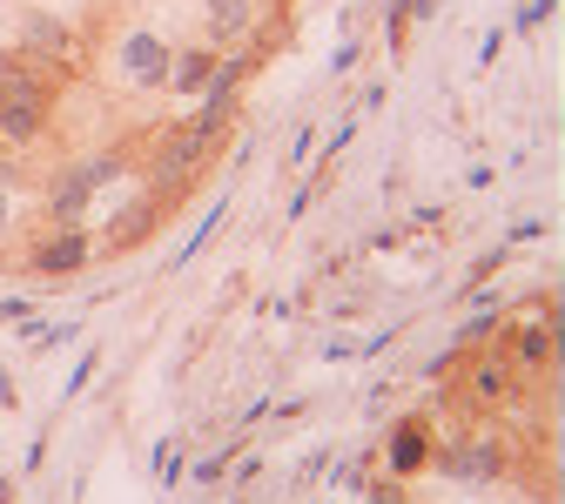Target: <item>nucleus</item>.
I'll use <instances>...</instances> for the list:
<instances>
[{
  "instance_id": "1",
  "label": "nucleus",
  "mask_w": 565,
  "mask_h": 504,
  "mask_svg": "<svg viewBox=\"0 0 565 504\" xmlns=\"http://www.w3.org/2000/svg\"><path fill=\"white\" fill-rule=\"evenodd\" d=\"M54 88H61V75L41 67L34 54H21V47L0 54V149H34L54 128Z\"/></svg>"
},
{
  "instance_id": "2",
  "label": "nucleus",
  "mask_w": 565,
  "mask_h": 504,
  "mask_svg": "<svg viewBox=\"0 0 565 504\" xmlns=\"http://www.w3.org/2000/svg\"><path fill=\"white\" fill-rule=\"evenodd\" d=\"M209 156H216V149H209L189 121H162L156 141H149V156H141V189H156V195L175 202V189H189V175H202Z\"/></svg>"
},
{
  "instance_id": "3",
  "label": "nucleus",
  "mask_w": 565,
  "mask_h": 504,
  "mask_svg": "<svg viewBox=\"0 0 565 504\" xmlns=\"http://www.w3.org/2000/svg\"><path fill=\"white\" fill-rule=\"evenodd\" d=\"M121 175H128V156L121 149H102V156H82V162L54 169V182H47V223H82L88 202L108 182H121Z\"/></svg>"
},
{
  "instance_id": "4",
  "label": "nucleus",
  "mask_w": 565,
  "mask_h": 504,
  "mask_svg": "<svg viewBox=\"0 0 565 504\" xmlns=\"http://www.w3.org/2000/svg\"><path fill=\"white\" fill-rule=\"evenodd\" d=\"M431 471H438L445 484H471V491H484V484H499V478L512 471V444L499 438V430H471V438L431 451Z\"/></svg>"
},
{
  "instance_id": "5",
  "label": "nucleus",
  "mask_w": 565,
  "mask_h": 504,
  "mask_svg": "<svg viewBox=\"0 0 565 504\" xmlns=\"http://www.w3.org/2000/svg\"><path fill=\"white\" fill-rule=\"evenodd\" d=\"M451 377H458V397H465L471 417H491V410H505V404L519 397L512 364H505V356H491V350H458Z\"/></svg>"
},
{
  "instance_id": "6",
  "label": "nucleus",
  "mask_w": 565,
  "mask_h": 504,
  "mask_svg": "<svg viewBox=\"0 0 565 504\" xmlns=\"http://www.w3.org/2000/svg\"><path fill=\"white\" fill-rule=\"evenodd\" d=\"M499 343H512V364H519V377H539V371H552V356H558V303H552V297H545V303H532V317L505 323V330H499Z\"/></svg>"
},
{
  "instance_id": "7",
  "label": "nucleus",
  "mask_w": 565,
  "mask_h": 504,
  "mask_svg": "<svg viewBox=\"0 0 565 504\" xmlns=\"http://www.w3.org/2000/svg\"><path fill=\"white\" fill-rule=\"evenodd\" d=\"M95 262V236L82 229V223H54L34 249H28V276H41V282H61V276H82Z\"/></svg>"
},
{
  "instance_id": "8",
  "label": "nucleus",
  "mask_w": 565,
  "mask_h": 504,
  "mask_svg": "<svg viewBox=\"0 0 565 504\" xmlns=\"http://www.w3.org/2000/svg\"><path fill=\"white\" fill-rule=\"evenodd\" d=\"M431 451H438V417L431 410H404L391 423V438H384V471L417 478V471H431Z\"/></svg>"
},
{
  "instance_id": "9",
  "label": "nucleus",
  "mask_w": 565,
  "mask_h": 504,
  "mask_svg": "<svg viewBox=\"0 0 565 504\" xmlns=\"http://www.w3.org/2000/svg\"><path fill=\"white\" fill-rule=\"evenodd\" d=\"M14 47L21 54H34L41 67H54V75H67V67L82 61V41H75V28H67L61 14H21V34H14Z\"/></svg>"
},
{
  "instance_id": "10",
  "label": "nucleus",
  "mask_w": 565,
  "mask_h": 504,
  "mask_svg": "<svg viewBox=\"0 0 565 504\" xmlns=\"http://www.w3.org/2000/svg\"><path fill=\"white\" fill-rule=\"evenodd\" d=\"M162 215H169V195H156V189H141L135 202H121L115 208V223H108V236L95 243V256L108 249V256H128V249H141L156 229H162Z\"/></svg>"
},
{
  "instance_id": "11",
  "label": "nucleus",
  "mask_w": 565,
  "mask_h": 504,
  "mask_svg": "<svg viewBox=\"0 0 565 504\" xmlns=\"http://www.w3.org/2000/svg\"><path fill=\"white\" fill-rule=\"evenodd\" d=\"M169 61H175V47L162 34H149V28L121 34V47H115V67H121L128 88H169Z\"/></svg>"
},
{
  "instance_id": "12",
  "label": "nucleus",
  "mask_w": 565,
  "mask_h": 504,
  "mask_svg": "<svg viewBox=\"0 0 565 504\" xmlns=\"http://www.w3.org/2000/svg\"><path fill=\"white\" fill-rule=\"evenodd\" d=\"M256 34V8L249 0H202V41L216 54H236Z\"/></svg>"
},
{
  "instance_id": "13",
  "label": "nucleus",
  "mask_w": 565,
  "mask_h": 504,
  "mask_svg": "<svg viewBox=\"0 0 565 504\" xmlns=\"http://www.w3.org/2000/svg\"><path fill=\"white\" fill-rule=\"evenodd\" d=\"M216 67H223V54L216 47H175V61H169V95H182V101H195L209 82H216Z\"/></svg>"
},
{
  "instance_id": "14",
  "label": "nucleus",
  "mask_w": 565,
  "mask_h": 504,
  "mask_svg": "<svg viewBox=\"0 0 565 504\" xmlns=\"http://www.w3.org/2000/svg\"><path fill=\"white\" fill-rule=\"evenodd\" d=\"M499 330H505V310L491 303V297H478V310L458 323V336H451V350H499Z\"/></svg>"
},
{
  "instance_id": "15",
  "label": "nucleus",
  "mask_w": 565,
  "mask_h": 504,
  "mask_svg": "<svg viewBox=\"0 0 565 504\" xmlns=\"http://www.w3.org/2000/svg\"><path fill=\"white\" fill-rule=\"evenodd\" d=\"M223 215H230V202H216V208H209V215H202V223H195V229L182 236V249H175L169 262H175V269H189V262H195V249H202L209 236H216V229H223Z\"/></svg>"
},
{
  "instance_id": "16",
  "label": "nucleus",
  "mask_w": 565,
  "mask_h": 504,
  "mask_svg": "<svg viewBox=\"0 0 565 504\" xmlns=\"http://www.w3.org/2000/svg\"><path fill=\"white\" fill-rule=\"evenodd\" d=\"M182 464H189V444L169 438V444L156 451V478H162V484H182Z\"/></svg>"
},
{
  "instance_id": "17",
  "label": "nucleus",
  "mask_w": 565,
  "mask_h": 504,
  "mask_svg": "<svg viewBox=\"0 0 565 504\" xmlns=\"http://www.w3.org/2000/svg\"><path fill=\"white\" fill-rule=\"evenodd\" d=\"M95 371H102V350H88V356H82V364H75V371H67V384H61V397H82V390L95 384Z\"/></svg>"
},
{
  "instance_id": "18",
  "label": "nucleus",
  "mask_w": 565,
  "mask_h": 504,
  "mask_svg": "<svg viewBox=\"0 0 565 504\" xmlns=\"http://www.w3.org/2000/svg\"><path fill=\"white\" fill-rule=\"evenodd\" d=\"M310 149H317V121H297V135H290V162H310Z\"/></svg>"
},
{
  "instance_id": "19",
  "label": "nucleus",
  "mask_w": 565,
  "mask_h": 504,
  "mask_svg": "<svg viewBox=\"0 0 565 504\" xmlns=\"http://www.w3.org/2000/svg\"><path fill=\"white\" fill-rule=\"evenodd\" d=\"M552 8H558V0H525V14H519V28H539V21H552Z\"/></svg>"
},
{
  "instance_id": "20",
  "label": "nucleus",
  "mask_w": 565,
  "mask_h": 504,
  "mask_svg": "<svg viewBox=\"0 0 565 504\" xmlns=\"http://www.w3.org/2000/svg\"><path fill=\"white\" fill-rule=\"evenodd\" d=\"M28 310H34L28 297H0V323H28Z\"/></svg>"
},
{
  "instance_id": "21",
  "label": "nucleus",
  "mask_w": 565,
  "mask_h": 504,
  "mask_svg": "<svg viewBox=\"0 0 565 504\" xmlns=\"http://www.w3.org/2000/svg\"><path fill=\"white\" fill-rule=\"evenodd\" d=\"M350 67H358V41H343V47L330 54V75H350Z\"/></svg>"
},
{
  "instance_id": "22",
  "label": "nucleus",
  "mask_w": 565,
  "mask_h": 504,
  "mask_svg": "<svg viewBox=\"0 0 565 504\" xmlns=\"http://www.w3.org/2000/svg\"><path fill=\"white\" fill-rule=\"evenodd\" d=\"M545 236V223H539V215H525V223H512V243H539Z\"/></svg>"
},
{
  "instance_id": "23",
  "label": "nucleus",
  "mask_w": 565,
  "mask_h": 504,
  "mask_svg": "<svg viewBox=\"0 0 565 504\" xmlns=\"http://www.w3.org/2000/svg\"><path fill=\"white\" fill-rule=\"evenodd\" d=\"M0 182H8V189L21 182V169H14V149H0Z\"/></svg>"
},
{
  "instance_id": "24",
  "label": "nucleus",
  "mask_w": 565,
  "mask_h": 504,
  "mask_svg": "<svg viewBox=\"0 0 565 504\" xmlns=\"http://www.w3.org/2000/svg\"><path fill=\"white\" fill-rule=\"evenodd\" d=\"M8 195H14V189H8V182H0V236H8V208H14Z\"/></svg>"
},
{
  "instance_id": "25",
  "label": "nucleus",
  "mask_w": 565,
  "mask_h": 504,
  "mask_svg": "<svg viewBox=\"0 0 565 504\" xmlns=\"http://www.w3.org/2000/svg\"><path fill=\"white\" fill-rule=\"evenodd\" d=\"M0 504H14V484H8V478H0Z\"/></svg>"
}]
</instances>
